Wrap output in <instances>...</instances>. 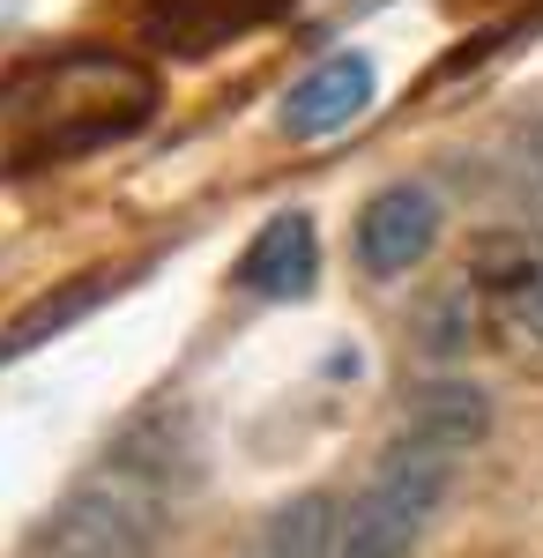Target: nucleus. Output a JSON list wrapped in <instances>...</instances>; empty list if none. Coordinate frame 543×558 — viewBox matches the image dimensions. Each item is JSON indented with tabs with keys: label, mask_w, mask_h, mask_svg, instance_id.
Returning <instances> with one entry per match:
<instances>
[{
	"label": "nucleus",
	"mask_w": 543,
	"mask_h": 558,
	"mask_svg": "<svg viewBox=\"0 0 543 558\" xmlns=\"http://www.w3.org/2000/svg\"><path fill=\"white\" fill-rule=\"evenodd\" d=\"M321 276V239H313V216L283 209L253 231V246L239 254V283L253 299H305Z\"/></svg>",
	"instance_id": "nucleus-5"
},
{
	"label": "nucleus",
	"mask_w": 543,
	"mask_h": 558,
	"mask_svg": "<svg viewBox=\"0 0 543 558\" xmlns=\"http://www.w3.org/2000/svg\"><path fill=\"white\" fill-rule=\"evenodd\" d=\"M0 105L31 112V134L52 142V149H89V142H112V134L142 128L149 105H157V83L134 60H112V52H68L52 68L15 75V89Z\"/></svg>",
	"instance_id": "nucleus-1"
},
{
	"label": "nucleus",
	"mask_w": 543,
	"mask_h": 558,
	"mask_svg": "<svg viewBox=\"0 0 543 558\" xmlns=\"http://www.w3.org/2000/svg\"><path fill=\"white\" fill-rule=\"evenodd\" d=\"M447 484H455V454L418 447V439H395L379 454L373 484L342 514V558H410L424 544L432 514L447 507Z\"/></svg>",
	"instance_id": "nucleus-2"
},
{
	"label": "nucleus",
	"mask_w": 543,
	"mask_h": 558,
	"mask_svg": "<svg viewBox=\"0 0 543 558\" xmlns=\"http://www.w3.org/2000/svg\"><path fill=\"white\" fill-rule=\"evenodd\" d=\"M514 157H521V179H529V194L543 202V120H529V128H521Z\"/></svg>",
	"instance_id": "nucleus-9"
},
{
	"label": "nucleus",
	"mask_w": 543,
	"mask_h": 558,
	"mask_svg": "<svg viewBox=\"0 0 543 558\" xmlns=\"http://www.w3.org/2000/svg\"><path fill=\"white\" fill-rule=\"evenodd\" d=\"M492 291H499L506 328H514L521 343H536V350H543V254L506 260L499 276H492Z\"/></svg>",
	"instance_id": "nucleus-8"
},
{
	"label": "nucleus",
	"mask_w": 543,
	"mask_h": 558,
	"mask_svg": "<svg viewBox=\"0 0 543 558\" xmlns=\"http://www.w3.org/2000/svg\"><path fill=\"white\" fill-rule=\"evenodd\" d=\"M439 194L418 186V179H402V186H379L373 202L358 209V268L379 276V283H395V276H410L432 246H439Z\"/></svg>",
	"instance_id": "nucleus-3"
},
{
	"label": "nucleus",
	"mask_w": 543,
	"mask_h": 558,
	"mask_svg": "<svg viewBox=\"0 0 543 558\" xmlns=\"http://www.w3.org/2000/svg\"><path fill=\"white\" fill-rule=\"evenodd\" d=\"M31 558H112V551H97V544H75V536H60V529H45L38 544H31Z\"/></svg>",
	"instance_id": "nucleus-10"
},
{
	"label": "nucleus",
	"mask_w": 543,
	"mask_h": 558,
	"mask_svg": "<svg viewBox=\"0 0 543 558\" xmlns=\"http://www.w3.org/2000/svg\"><path fill=\"white\" fill-rule=\"evenodd\" d=\"M373 89H379V68L365 52H328L321 68H305L291 83V97H283V134L321 142V134L350 128V120L373 105Z\"/></svg>",
	"instance_id": "nucleus-4"
},
{
	"label": "nucleus",
	"mask_w": 543,
	"mask_h": 558,
	"mask_svg": "<svg viewBox=\"0 0 543 558\" xmlns=\"http://www.w3.org/2000/svg\"><path fill=\"white\" fill-rule=\"evenodd\" d=\"M484 432H492V395L476 380H424L410 395V425L402 439H418V447H439V454H469V447H484Z\"/></svg>",
	"instance_id": "nucleus-6"
},
{
	"label": "nucleus",
	"mask_w": 543,
	"mask_h": 558,
	"mask_svg": "<svg viewBox=\"0 0 543 558\" xmlns=\"http://www.w3.org/2000/svg\"><path fill=\"white\" fill-rule=\"evenodd\" d=\"M246 558H342V507H335V492H298L291 507H276Z\"/></svg>",
	"instance_id": "nucleus-7"
}]
</instances>
